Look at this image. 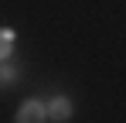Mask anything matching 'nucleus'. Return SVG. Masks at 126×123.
<instances>
[{
  "label": "nucleus",
  "instance_id": "f257e3e1",
  "mask_svg": "<svg viewBox=\"0 0 126 123\" xmlns=\"http://www.w3.org/2000/svg\"><path fill=\"white\" fill-rule=\"evenodd\" d=\"M44 120H48V106L41 99H27L17 109V123H44Z\"/></svg>",
  "mask_w": 126,
  "mask_h": 123
},
{
  "label": "nucleus",
  "instance_id": "f03ea898",
  "mask_svg": "<svg viewBox=\"0 0 126 123\" xmlns=\"http://www.w3.org/2000/svg\"><path fill=\"white\" fill-rule=\"evenodd\" d=\"M48 116H51V120H58V123H65L68 116H72V99H65V96H55V99L48 102Z\"/></svg>",
  "mask_w": 126,
  "mask_h": 123
},
{
  "label": "nucleus",
  "instance_id": "7ed1b4c3",
  "mask_svg": "<svg viewBox=\"0 0 126 123\" xmlns=\"http://www.w3.org/2000/svg\"><path fill=\"white\" fill-rule=\"evenodd\" d=\"M10 51H14V31L0 27V58H7Z\"/></svg>",
  "mask_w": 126,
  "mask_h": 123
},
{
  "label": "nucleus",
  "instance_id": "20e7f679",
  "mask_svg": "<svg viewBox=\"0 0 126 123\" xmlns=\"http://www.w3.org/2000/svg\"><path fill=\"white\" fill-rule=\"evenodd\" d=\"M14 75H17L14 65H3V68H0V79H3V82H14Z\"/></svg>",
  "mask_w": 126,
  "mask_h": 123
}]
</instances>
